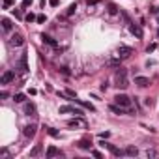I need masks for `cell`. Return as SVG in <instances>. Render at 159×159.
I'll return each instance as SVG.
<instances>
[{
	"label": "cell",
	"instance_id": "obj_1",
	"mask_svg": "<svg viewBox=\"0 0 159 159\" xmlns=\"http://www.w3.org/2000/svg\"><path fill=\"white\" fill-rule=\"evenodd\" d=\"M114 81H116V86L118 88H127L129 86V81H127V73H125V69H118L116 71V75H114Z\"/></svg>",
	"mask_w": 159,
	"mask_h": 159
},
{
	"label": "cell",
	"instance_id": "obj_2",
	"mask_svg": "<svg viewBox=\"0 0 159 159\" xmlns=\"http://www.w3.org/2000/svg\"><path fill=\"white\" fill-rule=\"evenodd\" d=\"M114 99H116V105H120V107H124V109L131 111V99H129L125 94H118Z\"/></svg>",
	"mask_w": 159,
	"mask_h": 159
},
{
	"label": "cell",
	"instance_id": "obj_3",
	"mask_svg": "<svg viewBox=\"0 0 159 159\" xmlns=\"http://www.w3.org/2000/svg\"><path fill=\"white\" fill-rule=\"evenodd\" d=\"M67 125L69 127H81V129H86V122L83 118H71L67 120Z\"/></svg>",
	"mask_w": 159,
	"mask_h": 159
},
{
	"label": "cell",
	"instance_id": "obj_4",
	"mask_svg": "<svg viewBox=\"0 0 159 159\" xmlns=\"http://www.w3.org/2000/svg\"><path fill=\"white\" fill-rule=\"evenodd\" d=\"M66 112H73L75 116H83V111H81V109H75V107H71V105L60 107V114H66Z\"/></svg>",
	"mask_w": 159,
	"mask_h": 159
},
{
	"label": "cell",
	"instance_id": "obj_5",
	"mask_svg": "<svg viewBox=\"0 0 159 159\" xmlns=\"http://www.w3.org/2000/svg\"><path fill=\"white\" fill-rule=\"evenodd\" d=\"M10 45H13V47H21V45H25V38H23L21 34H11V38H10Z\"/></svg>",
	"mask_w": 159,
	"mask_h": 159
},
{
	"label": "cell",
	"instance_id": "obj_6",
	"mask_svg": "<svg viewBox=\"0 0 159 159\" xmlns=\"http://www.w3.org/2000/svg\"><path fill=\"white\" fill-rule=\"evenodd\" d=\"M131 52H133V49H131V47L122 45V47L116 51V56H118V58H127V56H131Z\"/></svg>",
	"mask_w": 159,
	"mask_h": 159
},
{
	"label": "cell",
	"instance_id": "obj_7",
	"mask_svg": "<svg viewBox=\"0 0 159 159\" xmlns=\"http://www.w3.org/2000/svg\"><path fill=\"white\" fill-rule=\"evenodd\" d=\"M13 79H15V73H13V71H4L2 79H0V84H10Z\"/></svg>",
	"mask_w": 159,
	"mask_h": 159
},
{
	"label": "cell",
	"instance_id": "obj_8",
	"mask_svg": "<svg viewBox=\"0 0 159 159\" xmlns=\"http://www.w3.org/2000/svg\"><path fill=\"white\" fill-rule=\"evenodd\" d=\"M23 135H25V137H28V139H32V137L36 135V125H34V124H30V125H25V129H23Z\"/></svg>",
	"mask_w": 159,
	"mask_h": 159
},
{
	"label": "cell",
	"instance_id": "obj_9",
	"mask_svg": "<svg viewBox=\"0 0 159 159\" xmlns=\"http://www.w3.org/2000/svg\"><path fill=\"white\" fill-rule=\"evenodd\" d=\"M56 155H62V152H60L56 146H49V148H47L45 157H47V159H51V157H56Z\"/></svg>",
	"mask_w": 159,
	"mask_h": 159
},
{
	"label": "cell",
	"instance_id": "obj_10",
	"mask_svg": "<svg viewBox=\"0 0 159 159\" xmlns=\"http://www.w3.org/2000/svg\"><path fill=\"white\" fill-rule=\"evenodd\" d=\"M135 84H139L140 88H146V86L150 84V79H146V77H137V79H135Z\"/></svg>",
	"mask_w": 159,
	"mask_h": 159
},
{
	"label": "cell",
	"instance_id": "obj_11",
	"mask_svg": "<svg viewBox=\"0 0 159 159\" xmlns=\"http://www.w3.org/2000/svg\"><path fill=\"white\" fill-rule=\"evenodd\" d=\"M0 23H2V30L4 32H10L11 30V21L8 17H2V21H0Z\"/></svg>",
	"mask_w": 159,
	"mask_h": 159
},
{
	"label": "cell",
	"instance_id": "obj_12",
	"mask_svg": "<svg viewBox=\"0 0 159 159\" xmlns=\"http://www.w3.org/2000/svg\"><path fill=\"white\" fill-rule=\"evenodd\" d=\"M129 30H131V34H135L137 38H142V30H140L139 25H129Z\"/></svg>",
	"mask_w": 159,
	"mask_h": 159
},
{
	"label": "cell",
	"instance_id": "obj_13",
	"mask_svg": "<svg viewBox=\"0 0 159 159\" xmlns=\"http://www.w3.org/2000/svg\"><path fill=\"white\" fill-rule=\"evenodd\" d=\"M25 114H28V116H36V107H34L32 103H26V105H25Z\"/></svg>",
	"mask_w": 159,
	"mask_h": 159
},
{
	"label": "cell",
	"instance_id": "obj_14",
	"mask_svg": "<svg viewBox=\"0 0 159 159\" xmlns=\"http://www.w3.org/2000/svg\"><path fill=\"white\" fill-rule=\"evenodd\" d=\"M79 148H83V150H90V148H92V140H90V139H83L81 142H79Z\"/></svg>",
	"mask_w": 159,
	"mask_h": 159
},
{
	"label": "cell",
	"instance_id": "obj_15",
	"mask_svg": "<svg viewBox=\"0 0 159 159\" xmlns=\"http://www.w3.org/2000/svg\"><path fill=\"white\" fill-rule=\"evenodd\" d=\"M39 153H41V146H39V144H36V146L30 150V157H38Z\"/></svg>",
	"mask_w": 159,
	"mask_h": 159
},
{
	"label": "cell",
	"instance_id": "obj_16",
	"mask_svg": "<svg viewBox=\"0 0 159 159\" xmlns=\"http://www.w3.org/2000/svg\"><path fill=\"white\" fill-rule=\"evenodd\" d=\"M107 148H109V150H111V152H112V153H114L116 157H120V155H124V153H125V152H122V150H118V148H114L112 144H107Z\"/></svg>",
	"mask_w": 159,
	"mask_h": 159
},
{
	"label": "cell",
	"instance_id": "obj_17",
	"mask_svg": "<svg viewBox=\"0 0 159 159\" xmlns=\"http://www.w3.org/2000/svg\"><path fill=\"white\" fill-rule=\"evenodd\" d=\"M139 153V150L135 148V146H129V148H125V155H131V157H135Z\"/></svg>",
	"mask_w": 159,
	"mask_h": 159
},
{
	"label": "cell",
	"instance_id": "obj_18",
	"mask_svg": "<svg viewBox=\"0 0 159 159\" xmlns=\"http://www.w3.org/2000/svg\"><path fill=\"white\" fill-rule=\"evenodd\" d=\"M41 38H43V41H45V43H49V45H52V47H56V41H54L52 38H49V36H41Z\"/></svg>",
	"mask_w": 159,
	"mask_h": 159
},
{
	"label": "cell",
	"instance_id": "obj_19",
	"mask_svg": "<svg viewBox=\"0 0 159 159\" xmlns=\"http://www.w3.org/2000/svg\"><path fill=\"white\" fill-rule=\"evenodd\" d=\"M28 67H26V54H23L21 56V71H26Z\"/></svg>",
	"mask_w": 159,
	"mask_h": 159
},
{
	"label": "cell",
	"instance_id": "obj_20",
	"mask_svg": "<svg viewBox=\"0 0 159 159\" xmlns=\"http://www.w3.org/2000/svg\"><path fill=\"white\" fill-rule=\"evenodd\" d=\"M13 99H15V103H23L25 101V94H15Z\"/></svg>",
	"mask_w": 159,
	"mask_h": 159
},
{
	"label": "cell",
	"instance_id": "obj_21",
	"mask_svg": "<svg viewBox=\"0 0 159 159\" xmlns=\"http://www.w3.org/2000/svg\"><path fill=\"white\" fill-rule=\"evenodd\" d=\"M45 129H47V133H49L51 137H60V133H58L56 129H52V127H45Z\"/></svg>",
	"mask_w": 159,
	"mask_h": 159
},
{
	"label": "cell",
	"instance_id": "obj_22",
	"mask_svg": "<svg viewBox=\"0 0 159 159\" xmlns=\"http://www.w3.org/2000/svg\"><path fill=\"white\" fill-rule=\"evenodd\" d=\"M146 157H153V159H155V157H159V152H155V150H148V152H146Z\"/></svg>",
	"mask_w": 159,
	"mask_h": 159
},
{
	"label": "cell",
	"instance_id": "obj_23",
	"mask_svg": "<svg viewBox=\"0 0 159 159\" xmlns=\"http://www.w3.org/2000/svg\"><path fill=\"white\" fill-rule=\"evenodd\" d=\"M15 4V0H4V2H2V6H4V10H8V8H11Z\"/></svg>",
	"mask_w": 159,
	"mask_h": 159
},
{
	"label": "cell",
	"instance_id": "obj_24",
	"mask_svg": "<svg viewBox=\"0 0 159 159\" xmlns=\"http://www.w3.org/2000/svg\"><path fill=\"white\" fill-rule=\"evenodd\" d=\"M75 11H77V4H71V6L67 8V13H66V15H73Z\"/></svg>",
	"mask_w": 159,
	"mask_h": 159
},
{
	"label": "cell",
	"instance_id": "obj_25",
	"mask_svg": "<svg viewBox=\"0 0 159 159\" xmlns=\"http://www.w3.org/2000/svg\"><path fill=\"white\" fill-rule=\"evenodd\" d=\"M109 13H111V15H116V13H118V8H116L114 4H109Z\"/></svg>",
	"mask_w": 159,
	"mask_h": 159
},
{
	"label": "cell",
	"instance_id": "obj_26",
	"mask_svg": "<svg viewBox=\"0 0 159 159\" xmlns=\"http://www.w3.org/2000/svg\"><path fill=\"white\" fill-rule=\"evenodd\" d=\"M99 2V0H86V4H88V8H94L96 4Z\"/></svg>",
	"mask_w": 159,
	"mask_h": 159
},
{
	"label": "cell",
	"instance_id": "obj_27",
	"mask_svg": "<svg viewBox=\"0 0 159 159\" xmlns=\"http://www.w3.org/2000/svg\"><path fill=\"white\" fill-rule=\"evenodd\" d=\"M32 2H34V0H23V8H28V6H32Z\"/></svg>",
	"mask_w": 159,
	"mask_h": 159
},
{
	"label": "cell",
	"instance_id": "obj_28",
	"mask_svg": "<svg viewBox=\"0 0 159 159\" xmlns=\"http://www.w3.org/2000/svg\"><path fill=\"white\" fill-rule=\"evenodd\" d=\"M34 19H38V17H34V13H28V15H26V21H28V23L34 21Z\"/></svg>",
	"mask_w": 159,
	"mask_h": 159
},
{
	"label": "cell",
	"instance_id": "obj_29",
	"mask_svg": "<svg viewBox=\"0 0 159 159\" xmlns=\"http://www.w3.org/2000/svg\"><path fill=\"white\" fill-rule=\"evenodd\" d=\"M36 21H38V23H45V15H38Z\"/></svg>",
	"mask_w": 159,
	"mask_h": 159
},
{
	"label": "cell",
	"instance_id": "obj_30",
	"mask_svg": "<svg viewBox=\"0 0 159 159\" xmlns=\"http://www.w3.org/2000/svg\"><path fill=\"white\" fill-rule=\"evenodd\" d=\"M13 15H15L17 19H21V11H17V10H13Z\"/></svg>",
	"mask_w": 159,
	"mask_h": 159
},
{
	"label": "cell",
	"instance_id": "obj_31",
	"mask_svg": "<svg viewBox=\"0 0 159 159\" xmlns=\"http://www.w3.org/2000/svg\"><path fill=\"white\" fill-rule=\"evenodd\" d=\"M49 4L51 6H58V0H49Z\"/></svg>",
	"mask_w": 159,
	"mask_h": 159
}]
</instances>
